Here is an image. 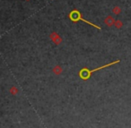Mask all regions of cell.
<instances>
[{"label": "cell", "mask_w": 131, "mask_h": 128, "mask_svg": "<svg viewBox=\"0 0 131 128\" xmlns=\"http://www.w3.org/2000/svg\"><path fill=\"white\" fill-rule=\"evenodd\" d=\"M69 18H70V20H71V21H73V22H78V21H83V22H86V23L90 24V25L93 26V27H95L96 29L101 30V28H100L99 26L95 25V24H93V23H92V22H88V21H86V20L83 19V18L81 17V14H80L78 11H76V10H74V11H72V12L70 13Z\"/></svg>", "instance_id": "6da1fadb"}]
</instances>
